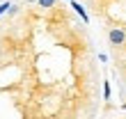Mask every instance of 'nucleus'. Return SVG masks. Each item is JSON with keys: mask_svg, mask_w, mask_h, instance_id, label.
<instances>
[{"mask_svg": "<svg viewBox=\"0 0 126 119\" xmlns=\"http://www.w3.org/2000/svg\"><path fill=\"white\" fill-rule=\"evenodd\" d=\"M108 41L112 44V46H124V44H126V32H124L122 28H110Z\"/></svg>", "mask_w": 126, "mask_h": 119, "instance_id": "1", "label": "nucleus"}, {"mask_svg": "<svg viewBox=\"0 0 126 119\" xmlns=\"http://www.w3.org/2000/svg\"><path fill=\"white\" fill-rule=\"evenodd\" d=\"M71 7L76 9V14H78V16L83 18V21H85V23H90V16H87V12L83 9V5H78V2H71Z\"/></svg>", "mask_w": 126, "mask_h": 119, "instance_id": "2", "label": "nucleus"}, {"mask_svg": "<svg viewBox=\"0 0 126 119\" xmlns=\"http://www.w3.org/2000/svg\"><path fill=\"white\" fill-rule=\"evenodd\" d=\"M9 9H12V5H9V2H0V16H2L5 12H9Z\"/></svg>", "mask_w": 126, "mask_h": 119, "instance_id": "3", "label": "nucleus"}, {"mask_svg": "<svg viewBox=\"0 0 126 119\" xmlns=\"http://www.w3.org/2000/svg\"><path fill=\"white\" fill-rule=\"evenodd\" d=\"M37 2H39L41 7H53V5H55V0H37Z\"/></svg>", "mask_w": 126, "mask_h": 119, "instance_id": "4", "label": "nucleus"}, {"mask_svg": "<svg viewBox=\"0 0 126 119\" xmlns=\"http://www.w3.org/2000/svg\"><path fill=\"white\" fill-rule=\"evenodd\" d=\"M103 96H106V99H110V83L103 85Z\"/></svg>", "mask_w": 126, "mask_h": 119, "instance_id": "5", "label": "nucleus"}]
</instances>
